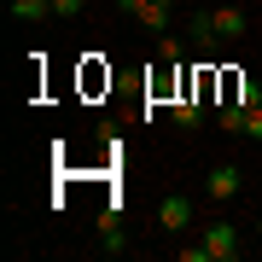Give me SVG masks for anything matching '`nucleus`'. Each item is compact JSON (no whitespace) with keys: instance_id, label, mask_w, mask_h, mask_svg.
Segmentation results:
<instances>
[{"instance_id":"1","label":"nucleus","mask_w":262,"mask_h":262,"mask_svg":"<svg viewBox=\"0 0 262 262\" xmlns=\"http://www.w3.org/2000/svg\"><path fill=\"white\" fill-rule=\"evenodd\" d=\"M187 35L198 41V47H215V41H239V35H245V12H239V6H204V12H192Z\"/></svg>"},{"instance_id":"6","label":"nucleus","mask_w":262,"mask_h":262,"mask_svg":"<svg viewBox=\"0 0 262 262\" xmlns=\"http://www.w3.org/2000/svg\"><path fill=\"white\" fill-rule=\"evenodd\" d=\"M12 12H18L24 24H41V18H53V6H47V0H12Z\"/></svg>"},{"instance_id":"11","label":"nucleus","mask_w":262,"mask_h":262,"mask_svg":"<svg viewBox=\"0 0 262 262\" xmlns=\"http://www.w3.org/2000/svg\"><path fill=\"white\" fill-rule=\"evenodd\" d=\"M245 134H251V140H262V105H251V111H245Z\"/></svg>"},{"instance_id":"10","label":"nucleus","mask_w":262,"mask_h":262,"mask_svg":"<svg viewBox=\"0 0 262 262\" xmlns=\"http://www.w3.org/2000/svg\"><path fill=\"white\" fill-rule=\"evenodd\" d=\"M233 99H239V105H262V88L251 82V76H245V82H239V94H233Z\"/></svg>"},{"instance_id":"4","label":"nucleus","mask_w":262,"mask_h":262,"mask_svg":"<svg viewBox=\"0 0 262 262\" xmlns=\"http://www.w3.org/2000/svg\"><path fill=\"white\" fill-rule=\"evenodd\" d=\"M187 222H192V198L187 192H169L163 204H158V227H163V233H181Z\"/></svg>"},{"instance_id":"5","label":"nucleus","mask_w":262,"mask_h":262,"mask_svg":"<svg viewBox=\"0 0 262 262\" xmlns=\"http://www.w3.org/2000/svg\"><path fill=\"white\" fill-rule=\"evenodd\" d=\"M198 122H204V105H192V99H175V128H198Z\"/></svg>"},{"instance_id":"12","label":"nucleus","mask_w":262,"mask_h":262,"mask_svg":"<svg viewBox=\"0 0 262 262\" xmlns=\"http://www.w3.org/2000/svg\"><path fill=\"white\" fill-rule=\"evenodd\" d=\"M181 262H210V251H204V239H198V245H181Z\"/></svg>"},{"instance_id":"9","label":"nucleus","mask_w":262,"mask_h":262,"mask_svg":"<svg viewBox=\"0 0 262 262\" xmlns=\"http://www.w3.org/2000/svg\"><path fill=\"white\" fill-rule=\"evenodd\" d=\"M158 58H163V64H181V41L163 35V41H158Z\"/></svg>"},{"instance_id":"8","label":"nucleus","mask_w":262,"mask_h":262,"mask_svg":"<svg viewBox=\"0 0 262 262\" xmlns=\"http://www.w3.org/2000/svg\"><path fill=\"white\" fill-rule=\"evenodd\" d=\"M88 0H53V18H82Z\"/></svg>"},{"instance_id":"7","label":"nucleus","mask_w":262,"mask_h":262,"mask_svg":"<svg viewBox=\"0 0 262 262\" xmlns=\"http://www.w3.org/2000/svg\"><path fill=\"white\" fill-rule=\"evenodd\" d=\"M245 111H251V105L227 99V105H222V128H227V134H245Z\"/></svg>"},{"instance_id":"2","label":"nucleus","mask_w":262,"mask_h":262,"mask_svg":"<svg viewBox=\"0 0 262 262\" xmlns=\"http://www.w3.org/2000/svg\"><path fill=\"white\" fill-rule=\"evenodd\" d=\"M239 192H245V169L239 163H210V175H204V198L210 204H227Z\"/></svg>"},{"instance_id":"3","label":"nucleus","mask_w":262,"mask_h":262,"mask_svg":"<svg viewBox=\"0 0 262 262\" xmlns=\"http://www.w3.org/2000/svg\"><path fill=\"white\" fill-rule=\"evenodd\" d=\"M204 251H210V262H233L239 256V227L233 222H210L204 227Z\"/></svg>"},{"instance_id":"13","label":"nucleus","mask_w":262,"mask_h":262,"mask_svg":"<svg viewBox=\"0 0 262 262\" xmlns=\"http://www.w3.org/2000/svg\"><path fill=\"white\" fill-rule=\"evenodd\" d=\"M47 6H53V0H47Z\"/></svg>"}]
</instances>
